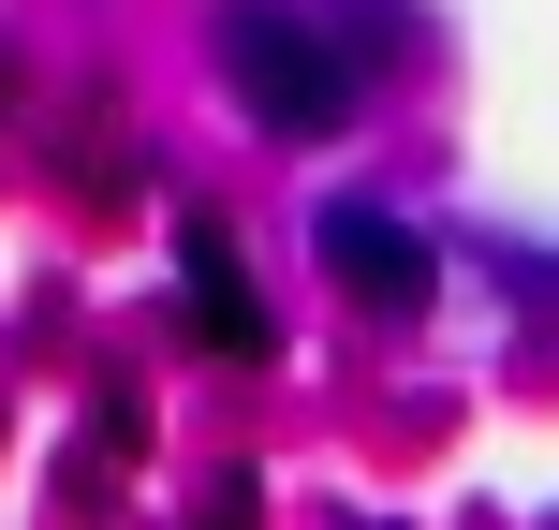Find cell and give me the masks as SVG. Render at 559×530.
<instances>
[{"instance_id": "6da1fadb", "label": "cell", "mask_w": 559, "mask_h": 530, "mask_svg": "<svg viewBox=\"0 0 559 530\" xmlns=\"http://www.w3.org/2000/svg\"><path fill=\"white\" fill-rule=\"evenodd\" d=\"M222 89L265 118L280 148H324V133H354V104H368V74L324 45V30L295 15V0H222Z\"/></svg>"}, {"instance_id": "7a4b0ae2", "label": "cell", "mask_w": 559, "mask_h": 530, "mask_svg": "<svg viewBox=\"0 0 559 530\" xmlns=\"http://www.w3.org/2000/svg\"><path fill=\"white\" fill-rule=\"evenodd\" d=\"M309 251H324V280H338L354 309H383V325H413V309H427V236L397 222V207L338 192L324 222H309Z\"/></svg>"}, {"instance_id": "3957f363", "label": "cell", "mask_w": 559, "mask_h": 530, "mask_svg": "<svg viewBox=\"0 0 559 530\" xmlns=\"http://www.w3.org/2000/svg\"><path fill=\"white\" fill-rule=\"evenodd\" d=\"M192 325L222 339V354H251V339H265V309H251V280H236L222 236H192Z\"/></svg>"}]
</instances>
